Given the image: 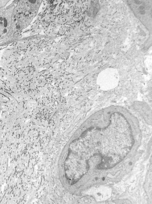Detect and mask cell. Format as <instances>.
<instances>
[{
  "instance_id": "cell-1",
  "label": "cell",
  "mask_w": 152,
  "mask_h": 204,
  "mask_svg": "<svg viewBox=\"0 0 152 204\" xmlns=\"http://www.w3.org/2000/svg\"><path fill=\"white\" fill-rule=\"evenodd\" d=\"M119 74L114 70L104 71L98 75L97 80L98 86L104 90H110L116 87L119 82Z\"/></svg>"
},
{
  "instance_id": "cell-2",
  "label": "cell",
  "mask_w": 152,
  "mask_h": 204,
  "mask_svg": "<svg viewBox=\"0 0 152 204\" xmlns=\"http://www.w3.org/2000/svg\"><path fill=\"white\" fill-rule=\"evenodd\" d=\"M112 191L110 188L106 186H99L96 188L93 191V196L98 201L106 200L110 197Z\"/></svg>"
}]
</instances>
